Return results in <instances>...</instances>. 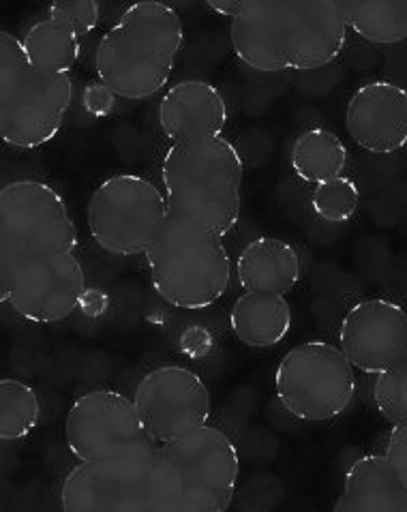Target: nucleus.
Wrapping results in <instances>:
<instances>
[{
    "mask_svg": "<svg viewBox=\"0 0 407 512\" xmlns=\"http://www.w3.org/2000/svg\"><path fill=\"white\" fill-rule=\"evenodd\" d=\"M86 290L78 230L63 195L41 180L0 191V296L35 324L67 320Z\"/></svg>",
    "mask_w": 407,
    "mask_h": 512,
    "instance_id": "obj_1",
    "label": "nucleus"
},
{
    "mask_svg": "<svg viewBox=\"0 0 407 512\" xmlns=\"http://www.w3.org/2000/svg\"><path fill=\"white\" fill-rule=\"evenodd\" d=\"M230 39L249 69L315 71L339 58L348 24L335 0H245L232 20Z\"/></svg>",
    "mask_w": 407,
    "mask_h": 512,
    "instance_id": "obj_2",
    "label": "nucleus"
},
{
    "mask_svg": "<svg viewBox=\"0 0 407 512\" xmlns=\"http://www.w3.org/2000/svg\"><path fill=\"white\" fill-rule=\"evenodd\" d=\"M183 43L185 28L174 7L135 3L97 45L99 80L120 99H150L168 86Z\"/></svg>",
    "mask_w": 407,
    "mask_h": 512,
    "instance_id": "obj_3",
    "label": "nucleus"
},
{
    "mask_svg": "<svg viewBox=\"0 0 407 512\" xmlns=\"http://www.w3.org/2000/svg\"><path fill=\"white\" fill-rule=\"evenodd\" d=\"M245 163L223 135L178 142L163 157L161 183L168 213L228 236L243 208Z\"/></svg>",
    "mask_w": 407,
    "mask_h": 512,
    "instance_id": "obj_4",
    "label": "nucleus"
},
{
    "mask_svg": "<svg viewBox=\"0 0 407 512\" xmlns=\"http://www.w3.org/2000/svg\"><path fill=\"white\" fill-rule=\"evenodd\" d=\"M236 444L215 427H200L159 444L153 470V512H225L236 495Z\"/></svg>",
    "mask_w": 407,
    "mask_h": 512,
    "instance_id": "obj_5",
    "label": "nucleus"
},
{
    "mask_svg": "<svg viewBox=\"0 0 407 512\" xmlns=\"http://www.w3.org/2000/svg\"><path fill=\"white\" fill-rule=\"evenodd\" d=\"M144 258L155 292L176 309H208L230 290L223 236L198 221L168 215Z\"/></svg>",
    "mask_w": 407,
    "mask_h": 512,
    "instance_id": "obj_6",
    "label": "nucleus"
},
{
    "mask_svg": "<svg viewBox=\"0 0 407 512\" xmlns=\"http://www.w3.org/2000/svg\"><path fill=\"white\" fill-rule=\"evenodd\" d=\"M73 103L69 73L37 69L22 39L0 33V138L13 148H39L63 129Z\"/></svg>",
    "mask_w": 407,
    "mask_h": 512,
    "instance_id": "obj_7",
    "label": "nucleus"
},
{
    "mask_svg": "<svg viewBox=\"0 0 407 512\" xmlns=\"http://www.w3.org/2000/svg\"><path fill=\"white\" fill-rule=\"evenodd\" d=\"M356 388L354 365L341 348L326 341L296 345L275 373L279 403L303 423H324L348 412Z\"/></svg>",
    "mask_w": 407,
    "mask_h": 512,
    "instance_id": "obj_8",
    "label": "nucleus"
},
{
    "mask_svg": "<svg viewBox=\"0 0 407 512\" xmlns=\"http://www.w3.org/2000/svg\"><path fill=\"white\" fill-rule=\"evenodd\" d=\"M165 193L135 174L112 176L88 200L86 223L95 243L118 258L144 255L168 219Z\"/></svg>",
    "mask_w": 407,
    "mask_h": 512,
    "instance_id": "obj_9",
    "label": "nucleus"
},
{
    "mask_svg": "<svg viewBox=\"0 0 407 512\" xmlns=\"http://www.w3.org/2000/svg\"><path fill=\"white\" fill-rule=\"evenodd\" d=\"M159 444L80 461L60 489L65 512H153V470Z\"/></svg>",
    "mask_w": 407,
    "mask_h": 512,
    "instance_id": "obj_10",
    "label": "nucleus"
},
{
    "mask_svg": "<svg viewBox=\"0 0 407 512\" xmlns=\"http://www.w3.org/2000/svg\"><path fill=\"white\" fill-rule=\"evenodd\" d=\"M65 440L78 461H95L155 444L135 403L118 390H90L65 418Z\"/></svg>",
    "mask_w": 407,
    "mask_h": 512,
    "instance_id": "obj_11",
    "label": "nucleus"
},
{
    "mask_svg": "<svg viewBox=\"0 0 407 512\" xmlns=\"http://www.w3.org/2000/svg\"><path fill=\"white\" fill-rule=\"evenodd\" d=\"M133 403L157 444L172 442L204 427L213 410L206 382L195 371L180 365L148 371L135 388Z\"/></svg>",
    "mask_w": 407,
    "mask_h": 512,
    "instance_id": "obj_12",
    "label": "nucleus"
},
{
    "mask_svg": "<svg viewBox=\"0 0 407 512\" xmlns=\"http://www.w3.org/2000/svg\"><path fill=\"white\" fill-rule=\"evenodd\" d=\"M339 348L363 373L395 367L407 358V309L386 298L360 300L341 322Z\"/></svg>",
    "mask_w": 407,
    "mask_h": 512,
    "instance_id": "obj_13",
    "label": "nucleus"
},
{
    "mask_svg": "<svg viewBox=\"0 0 407 512\" xmlns=\"http://www.w3.org/2000/svg\"><path fill=\"white\" fill-rule=\"evenodd\" d=\"M350 138L373 155H393L407 146V90L386 80L358 86L345 108Z\"/></svg>",
    "mask_w": 407,
    "mask_h": 512,
    "instance_id": "obj_14",
    "label": "nucleus"
},
{
    "mask_svg": "<svg viewBox=\"0 0 407 512\" xmlns=\"http://www.w3.org/2000/svg\"><path fill=\"white\" fill-rule=\"evenodd\" d=\"M228 125V103L219 88L204 80L174 84L159 105V127L174 144L223 135Z\"/></svg>",
    "mask_w": 407,
    "mask_h": 512,
    "instance_id": "obj_15",
    "label": "nucleus"
},
{
    "mask_svg": "<svg viewBox=\"0 0 407 512\" xmlns=\"http://www.w3.org/2000/svg\"><path fill=\"white\" fill-rule=\"evenodd\" d=\"M335 512H407V487L384 455H365L345 474Z\"/></svg>",
    "mask_w": 407,
    "mask_h": 512,
    "instance_id": "obj_16",
    "label": "nucleus"
},
{
    "mask_svg": "<svg viewBox=\"0 0 407 512\" xmlns=\"http://www.w3.org/2000/svg\"><path fill=\"white\" fill-rule=\"evenodd\" d=\"M236 277L245 292L288 296L300 279L298 251L275 236L255 238L238 255Z\"/></svg>",
    "mask_w": 407,
    "mask_h": 512,
    "instance_id": "obj_17",
    "label": "nucleus"
},
{
    "mask_svg": "<svg viewBox=\"0 0 407 512\" xmlns=\"http://www.w3.org/2000/svg\"><path fill=\"white\" fill-rule=\"evenodd\" d=\"M236 339L253 350H268L288 337L292 307L288 296L273 292H245L230 313Z\"/></svg>",
    "mask_w": 407,
    "mask_h": 512,
    "instance_id": "obj_18",
    "label": "nucleus"
},
{
    "mask_svg": "<svg viewBox=\"0 0 407 512\" xmlns=\"http://www.w3.org/2000/svg\"><path fill=\"white\" fill-rule=\"evenodd\" d=\"M345 165H348V148L333 131L315 127L303 131L294 140L292 168L309 185H322L326 180L343 176Z\"/></svg>",
    "mask_w": 407,
    "mask_h": 512,
    "instance_id": "obj_19",
    "label": "nucleus"
},
{
    "mask_svg": "<svg viewBox=\"0 0 407 512\" xmlns=\"http://www.w3.org/2000/svg\"><path fill=\"white\" fill-rule=\"evenodd\" d=\"M22 45L30 63L45 73H69L82 52L80 35L52 15L30 26L22 37Z\"/></svg>",
    "mask_w": 407,
    "mask_h": 512,
    "instance_id": "obj_20",
    "label": "nucleus"
},
{
    "mask_svg": "<svg viewBox=\"0 0 407 512\" xmlns=\"http://www.w3.org/2000/svg\"><path fill=\"white\" fill-rule=\"evenodd\" d=\"M339 5L348 30L365 41L393 45L407 39V0H348Z\"/></svg>",
    "mask_w": 407,
    "mask_h": 512,
    "instance_id": "obj_21",
    "label": "nucleus"
},
{
    "mask_svg": "<svg viewBox=\"0 0 407 512\" xmlns=\"http://www.w3.org/2000/svg\"><path fill=\"white\" fill-rule=\"evenodd\" d=\"M41 403L33 386L5 378L0 382V438L22 440L39 425Z\"/></svg>",
    "mask_w": 407,
    "mask_h": 512,
    "instance_id": "obj_22",
    "label": "nucleus"
},
{
    "mask_svg": "<svg viewBox=\"0 0 407 512\" xmlns=\"http://www.w3.org/2000/svg\"><path fill=\"white\" fill-rule=\"evenodd\" d=\"M360 204V189L348 176H339L315 185L311 195V206L322 221L343 223L356 215Z\"/></svg>",
    "mask_w": 407,
    "mask_h": 512,
    "instance_id": "obj_23",
    "label": "nucleus"
},
{
    "mask_svg": "<svg viewBox=\"0 0 407 512\" xmlns=\"http://www.w3.org/2000/svg\"><path fill=\"white\" fill-rule=\"evenodd\" d=\"M375 408L390 425L407 420V358L378 373L373 386Z\"/></svg>",
    "mask_w": 407,
    "mask_h": 512,
    "instance_id": "obj_24",
    "label": "nucleus"
},
{
    "mask_svg": "<svg viewBox=\"0 0 407 512\" xmlns=\"http://www.w3.org/2000/svg\"><path fill=\"white\" fill-rule=\"evenodd\" d=\"M48 15L69 24L80 37H86L101 22V7L93 0H63V3L50 5Z\"/></svg>",
    "mask_w": 407,
    "mask_h": 512,
    "instance_id": "obj_25",
    "label": "nucleus"
},
{
    "mask_svg": "<svg viewBox=\"0 0 407 512\" xmlns=\"http://www.w3.org/2000/svg\"><path fill=\"white\" fill-rule=\"evenodd\" d=\"M384 457L388 459L397 478L407 487V420L405 423L393 425V431H390L386 442Z\"/></svg>",
    "mask_w": 407,
    "mask_h": 512,
    "instance_id": "obj_26",
    "label": "nucleus"
},
{
    "mask_svg": "<svg viewBox=\"0 0 407 512\" xmlns=\"http://www.w3.org/2000/svg\"><path fill=\"white\" fill-rule=\"evenodd\" d=\"M82 105L90 116L103 118V116L114 112L116 95H114V90L110 86H105L101 80H93L84 86Z\"/></svg>",
    "mask_w": 407,
    "mask_h": 512,
    "instance_id": "obj_27",
    "label": "nucleus"
},
{
    "mask_svg": "<svg viewBox=\"0 0 407 512\" xmlns=\"http://www.w3.org/2000/svg\"><path fill=\"white\" fill-rule=\"evenodd\" d=\"M213 348V335L206 328L193 326L180 335V350L193 358H204Z\"/></svg>",
    "mask_w": 407,
    "mask_h": 512,
    "instance_id": "obj_28",
    "label": "nucleus"
},
{
    "mask_svg": "<svg viewBox=\"0 0 407 512\" xmlns=\"http://www.w3.org/2000/svg\"><path fill=\"white\" fill-rule=\"evenodd\" d=\"M88 318H101V315L110 309V298L105 292L95 290V288H86L82 298H80V307H78Z\"/></svg>",
    "mask_w": 407,
    "mask_h": 512,
    "instance_id": "obj_29",
    "label": "nucleus"
},
{
    "mask_svg": "<svg viewBox=\"0 0 407 512\" xmlns=\"http://www.w3.org/2000/svg\"><path fill=\"white\" fill-rule=\"evenodd\" d=\"M208 7L213 9L215 13H219V15H223V18H230V20H234L236 15L243 11V7H245V0H210L208 3Z\"/></svg>",
    "mask_w": 407,
    "mask_h": 512,
    "instance_id": "obj_30",
    "label": "nucleus"
}]
</instances>
